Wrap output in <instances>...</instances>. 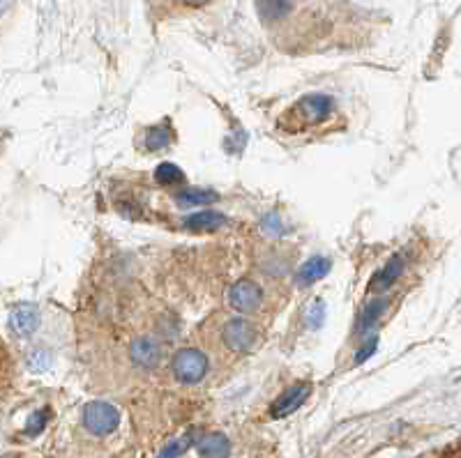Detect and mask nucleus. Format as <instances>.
I'll use <instances>...</instances> for the list:
<instances>
[{
	"mask_svg": "<svg viewBox=\"0 0 461 458\" xmlns=\"http://www.w3.org/2000/svg\"><path fill=\"white\" fill-rule=\"evenodd\" d=\"M403 272V261H402V256H393L385 265L381 267V270L374 274L372 283H369V288L376 292H383V291H388L390 286H393L394 282L399 279V274Z\"/></svg>",
	"mask_w": 461,
	"mask_h": 458,
	"instance_id": "nucleus-9",
	"label": "nucleus"
},
{
	"mask_svg": "<svg viewBox=\"0 0 461 458\" xmlns=\"http://www.w3.org/2000/svg\"><path fill=\"white\" fill-rule=\"evenodd\" d=\"M10 325L14 329V334L19 337H28L37 329L40 325V313H37L35 307L31 304H22V307H16L10 316Z\"/></svg>",
	"mask_w": 461,
	"mask_h": 458,
	"instance_id": "nucleus-8",
	"label": "nucleus"
},
{
	"mask_svg": "<svg viewBox=\"0 0 461 458\" xmlns=\"http://www.w3.org/2000/svg\"><path fill=\"white\" fill-rule=\"evenodd\" d=\"M131 360L137 362L139 366H146V369H152L158 366L159 360H162V348L159 344H155L152 338H137L130 348Z\"/></svg>",
	"mask_w": 461,
	"mask_h": 458,
	"instance_id": "nucleus-7",
	"label": "nucleus"
},
{
	"mask_svg": "<svg viewBox=\"0 0 461 458\" xmlns=\"http://www.w3.org/2000/svg\"><path fill=\"white\" fill-rule=\"evenodd\" d=\"M328 270H330V261H328V258H323V256H316V258H310V261L300 267L298 276L303 283H314L316 279H321V276L328 274Z\"/></svg>",
	"mask_w": 461,
	"mask_h": 458,
	"instance_id": "nucleus-13",
	"label": "nucleus"
},
{
	"mask_svg": "<svg viewBox=\"0 0 461 458\" xmlns=\"http://www.w3.org/2000/svg\"><path fill=\"white\" fill-rule=\"evenodd\" d=\"M192 440H194V436H183V437H178V440H173V443H168L167 447L162 449L159 458H178V456H183V454L187 452L189 447H192Z\"/></svg>",
	"mask_w": 461,
	"mask_h": 458,
	"instance_id": "nucleus-15",
	"label": "nucleus"
},
{
	"mask_svg": "<svg viewBox=\"0 0 461 458\" xmlns=\"http://www.w3.org/2000/svg\"><path fill=\"white\" fill-rule=\"evenodd\" d=\"M312 387L310 382H300V385H294L291 390L284 391L282 396H279L277 401L273 403V408H270V415L275 417V419H282V417H288L291 412L298 410L300 406H303L304 401H307V396H310Z\"/></svg>",
	"mask_w": 461,
	"mask_h": 458,
	"instance_id": "nucleus-5",
	"label": "nucleus"
},
{
	"mask_svg": "<svg viewBox=\"0 0 461 458\" xmlns=\"http://www.w3.org/2000/svg\"><path fill=\"white\" fill-rule=\"evenodd\" d=\"M171 139L173 134L167 125L152 127V130H148L146 134V146L150 148V150H162V148H167L168 143H171Z\"/></svg>",
	"mask_w": 461,
	"mask_h": 458,
	"instance_id": "nucleus-14",
	"label": "nucleus"
},
{
	"mask_svg": "<svg viewBox=\"0 0 461 458\" xmlns=\"http://www.w3.org/2000/svg\"><path fill=\"white\" fill-rule=\"evenodd\" d=\"M257 10L263 22H279L291 12V0H257Z\"/></svg>",
	"mask_w": 461,
	"mask_h": 458,
	"instance_id": "nucleus-11",
	"label": "nucleus"
},
{
	"mask_svg": "<svg viewBox=\"0 0 461 458\" xmlns=\"http://www.w3.org/2000/svg\"><path fill=\"white\" fill-rule=\"evenodd\" d=\"M230 304L242 313L257 311L261 304V288L252 282H238L230 291Z\"/></svg>",
	"mask_w": 461,
	"mask_h": 458,
	"instance_id": "nucleus-6",
	"label": "nucleus"
},
{
	"mask_svg": "<svg viewBox=\"0 0 461 458\" xmlns=\"http://www.w3.org/2000/svg\"><path fill=\"white\" fill-rule=\"evenodd\" d=\"M332 111V99L325 94H307L288 111L286 118H295L300 125H316V122L325 121L328 113Z\"/></svg>",
	"mask_w": 461,
	"mask_h": 458,
	"instance_id": "nucleus-2",
	"label": "nucleus"
},
{
	"mask_svg": "<svg viewBox=\"0 0 461 458\" xmlns=\"http://www.w3.org/2000/svg\"><path fill=\"white\" fill-rule=\"evenodd\" d=\"M185 226L189 230H194V233H210V230H217L220 226H224V214L203 210V212H196L192 217H187Z\"/></svg>",
	"mask_w": 461,
	"mask_h": 458,
	"instance_id": "nucleus-10",
	"label": "nucleus"
},
{
	"mask_svg": "<svg viewBox=\"0 0 461 458\" xmlns=\"http://www.w3.org/2000/svg\"><path fill=\"white\" fill-rule=\"evenodd\" d=\"M257 328L252 323H247L242 318L230 320L224 328V341L230 350H249L257 344Z\"/></svg>",
	"mask_w": 461,
	"mask_h": 458,
	"instance_id": "nucleus-4",
	"label": "nucleus"
},
{
	"mask_svg": "<svg viewBox=\"0 0 461 458\" xmlns=\"http://www.w3.org/2000/svg\"><path fill=\"white\" fill-rule=\"evenodd\" d=\"M5 3H7V0H0V7H3V5H5Z\"/></svg>",
	"mask_w": 461,
	"mask_h": 458,
	"instance_id": "nucleus-22",
	"label": "nucleus"
},
{
	"mask_svg": "<svg viewBox=\"0 0 461 458\" xmlns=\"http://www.w3.org/2000/svg\"><path fill=\"white\" fill-rule=\"evenodd\" d=\"M180 203L187 205H203V203H212L217 201V196L212 192H201V189H189V192L180 193Z\"/></svg>",
	"mask_w": 461,
	"mask_h": 458,
	"instance_id": "nucleus-17",
	"label": "nucleus"
},
{
	"mask_svg": "<svg viewBox=\"0 0 461 458\" xmlns=\"http://www.w3.org/2000/svg\"><path fill=\"white\" fill-rule=\"evenodd\" d=\"M118 422H121V415L109 403L93 401L86 406L84 424L95 436H109V433H113L118 428Z\"/></svg>",
	"mask_w": 461,
	"mask_h": 458,
	"instance_id": "nucleus-3",
	"label": "nucleus"
},
{
	"mask_svg": "<svg viewBox=\"0 0 461 458\" xmlns=\"http://www.w3.org/2000/svg\"><path fill=\"white\" fill-rule=\"evenodd\" d=\"M155 177H158V183L162 184H178L183 183L185 175L176 164H162V166L158 168V173H155Z\"/></svg>",
	"mask_w": 461,
	"mask_h": 458,
	"instance_id": "nucleus-16",
	"label": "nucleus"
},
{
	"mask_svg": "<svg viewBox=\"0 0 461 458\" xmlns=\"http://www.w3.org/2000/svg\"><path fill=\"white\" fill-rule=\"evenodd\" d=\"M381 311H383V302H372V304H369V307L365 309V313H362V316H360V328H357V329H360V332H367V329L372 328V325L378 320Z\"/></svg>",
	"mask_w": 461,
	"mask_h": 458,
	"instance_id": "nucleus-18",
	"label": "nucleus"
},
{
	"mask_svg": "<svg viewBox=\"0 0 461 458\" xmlns=\"http://www.w3.org/2000/svg\"><path fill=\"white\" fill-rule=\"evenodd\" d=\"M185 3H187V5L199 7V5H205V3H208V0H185Z\"/></svg>",
	"mask_w": 461,
	"mask_h": 458,
	"instance_id": "nucleus-21",
	"label": "nucleus"
},
{
	"mask_svg": "<svg viewBox=\"0 0 461 458\" xmlns=\"http://www.w3.org/2000/svg\"><path fill=\"white\" fill-rule=\"evenodd\" d=\"M173 373L185 385L203 381L208 373V357L196 348H185L173 357Z\"/></svg>",
	"mask_w": 461,
	"mask_h": 458,
	"instance_id": "nucleus-1",
	"label": "nucleus"
},
{
	"mask_svg": "<svg viewBox=\"0 0 461 458\" xmlns=\"http://www.w3.org/2000/svg\"><path fill=\"white\" fill-rule=\"evenodd\" d=\"M229 452V440L221 433H210L201 440V456L203 458H226Z\"/></svg>",
	"mask_w": 461,
	"mask_h": 458,
	"instance_id": "nucleus-12",
	"label": "nucleus"
},
{
	"mask_svg": "<svg viewBox=\"0 0 461 458\" xmlns=\"http://www.w3.org/2000/svg\"><path fill=\"white\" fill-rule=\"evenodd\" d=\"M44 424H47V410H44V412H35V415H32V419H31V424H28L26 431L31 433V436H35L37 431H42Z\"/></svg>",
	"mask_w": 461,
	"mask_h": 458,
	"instance_id": "nucleus-19",
	"label": "nucleus"
},
{
	"mask_svg": "<svg viewBox=\"0 0 461 458\" xmlns=\"http://www.w3.org/2000/svg\"><path fill=\"white\" fill-rule=\"evenodd\" d=\"M374 353H376V338L367 341V344H365V348L356 355V364H362V362L367 360V357H372Z\"/></svg>",
	"mask_w": 461,
	"mask_h": 458,
	"instance_id": "nucleus-20",
	"label": "nucleus"
}]
</instances>
